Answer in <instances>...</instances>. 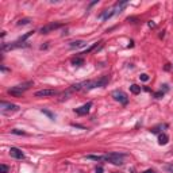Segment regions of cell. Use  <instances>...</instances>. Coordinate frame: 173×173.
I'll return each mask as SVG.
<instances>
[{"mask_svg":"<svg viewBox=\"0 0 173 173\" xmlns=\"http://www.w3.org/2000/svg\"><path fill=\"white\" fill-rule=\"evenodd\" d=\"M110 81V76H104V77L99 78V80H88L84 81V83H78L72 85L70 91H91V89L95 88H102V86H105Z\"/></svg>","mask_w":173,"mask_h":173,"instance_id":"cell-1","label":"cell"},{"mask_svg":"<svg viewBox=\"0 0 173 173\" xmlns=\"http://www.w3.org/2000/svg\"><path fill=\"white\" fill-rule=\"evenodd\" d=\"M32 81H26V83H22V84H18V85L15 86H11V88H8V93L10 95H14V96H20L23 92H26L27 89L30 88V86H32Z\"/></svg>","mask_w":173,"mask_h":173,"instance_id":"cell-2","label":"cell"},{"mask_svg":"<svg viewBox=\"0 0 173 173\" xmlns=\"http://www.w3.org/2000/svg\"><path fill=\"white\" fill-rule=\"evenodd\" d=\"M124 157H126V156L122 154V153H108V154L102 156V161L111 162V164H114V165H122V164H123Z\"/></svg>","mask_w":173,"mask_h":173,"instance_id":"cell-3","label":"cell"},{"mask_svg":"<svg viewBox=\"0 0 173 173\" xmlns=\"http://www.w3.org/2000/svg\"><path fill=\"white\" fill-rule=\"evenodd\" d=\"M112 97L116 100V102H119L120 104L126 105L127 103H129V97H127V95L124 93L123 91H114L112 92Z\"/></svg>","mask_w":173,"mask_h":173,"instance_id":"cell-4","label":"cell"},{"mask_svg":"<svg viewBox=\"0 0 173 173\" xmlns=\"http://www.w3.org/2000/svg\"><path fill=\"white\" fill-rule=\"evenodd\" d=\"M64 24L62 23H49V24H46V26H43V27H41L39 29V32L41 34H49L50 31H53V30H57V29H59V27H62Z\"/></svg>","mask_w":173,"mask_h":173,"instance_id":"cell-5","label":"cell"},{"mask_svg":"<svg viewBox=\"0 0 173 173\" xmlns=\"http://www.w3.org/2000/svg\"><path fill=\"white\" fill-rule=\"evenodd\" d=\"M0 110H2L3 112H14V111H18L19 107L16 104H12V103L2 102L0 103Z\"/></svg>","mask_w":173,"mask_h":173,"instance_id":"cell-6","label":"cell"},{"mask_svg":"<svg viewBox=\"0 0 173 173\" xmlns=\"http://www.w3.org/2000/svg\"><path fill=\"white\" fill-rule=\"evenodd\" d=\"M91 107H92V102H88L86 104H84V105H81V107L76 108L74 112L77 114V115H86V114L91 111Z\"/></svg>","mask_w":173,"mask_h":173,"instance_id":"cell-7","label":"cell"},{"mask_svg":"<svg viewBox=\"0 0 173 173\" xmlns=\"http://www.w3.org/2000/svg\"><path fill=\"white\" fill-rule=\"evenodd\" d=\"M56 93L57 91H54V89H41V91L35 92V97H47V96H53Z\"/></svg>","mask_w":173,"mask_h":173,"instance_id":"cell-8","label":"cell"},{"mask_svg":"<svg viewBox=\"0 0 173 173\" xmlns=\"http://www.w3.org/2000/svg\"><path fill=\"white\" fill-rule=\"evenodd\" d=\"M10 154H11V157H14V158H16V159H23L24 158L23 151H22L20 149H18V147H11Z\"/></svg>","mask_w":173,"mask_h":173,"instance_id":"cell-9","label":"cell"},{"mask_svg":"<svg viewBox=\"0 0 173 173\" xmlns=\"http://www.w3.org/2000/svg\"><path fill=\"white\" fill-rule=\"evenodd\" d=\"M112 15H115V11H114V10H110V11H108V10H107V11H104V12H103L102 15L99 16V18H102V19H104V20H107V19H110Z\"/></svg>","mask_w":173,"mask_h":173,"instance_id":"cell-10","label":"cell"},{"mask_svg":"<svg viewBox=\"0 0 173 173\" xmlns=\"http://www.w3.org/2000/svg\"><path fill=\"white\" fill-rule=\"evenodd\" d=\"M168 141H169V137H168L165 132H162V134L158 135V143L159 145H166Z\"/></svg>","mask_w":173,"mask_h":173,"instance_id":"cell-11","label":"cell"},{"mask_svg":"<svg viewBox=\"0 0 173 173\" xmlns=\"http://www.w3.org/2000/svg\"><path fill=\"white\" fill-rule=\"evenodd\" d=\"M85 45L84 41H74V42H70V49H78V47H83Z\"/></svg>","mask_w":173,"mask_h":173,"instance_id":"cell-12","label":"cell"},{"mask_svg":"<svg viewBox=\"0 0 173 173\" xmlns=\"http://www.w3.org/2000/svg\"><path fill=\"white\" fill-rule=\"evenodd\" d=\"M130 92L134 95H138L141 92V86L137 85V84H132V85H130Z\"/></svg>","mask_w":173,"mask_h":173,"instance_id":"cell-13","label":"cell"},{"mask_svg":"<svg viewBox=\"0 0 173 173\" xmlns=\"http://www.w3.org/2000/svg\"><path fill=\"white\" fill-rule=\"evenodd\" d=\"M72 64L74 65V66H80V65L84 64V59L81 58V57H76V58L72 59Z\"/></svg>","mask_w":173,"mask_h":173,"instance_id":"cell-14","label":"cell"},{"mask_svg":"<svg viewBox=\"0 0 173 173\" xmlns=\"http://www.w3.org/2000/svg\"><path fill=\"white\" fill-rule=\"evenodd\" d=\"M99 43H100V42H95L93 45H92V46H89V47L86 49L85 51H83V53H81V54H89V53H91V51H93L95 49H96L97 46H99Z\"/></svg>","mask_w":173,"mask_h":173,"instance_id":"cell-15","label":"cell"},{"mask_svg":"<svg viewBox=\"0 0 173 173\" xmlns=\"http://www.w3.org/2000/svg\"><path fill=\"white\" fill-rule=\"evenodd\" d=\"M31 23V19L30 18H24V19H20L18 22V26H26V24H30Z\"/></svg>","mask_w":173,"mask_h":173,"instance_id":"cell-16","label":"cell"},{"mask_svg":"<svg viewBox=\"0 0 173 173\" xmlns=\"http://www.w3.org/2000/svg\"><path fill=\"white\" fill-rule=\"evenodd\" d=\"M86 159H93V161H102V156H95V154H89L85 156Z\"/></svg>","mask_w":173,"mask_h":173,"instance_id":"cell-17","label":"cell"},{"mask_svg":"<svg viewBox=\"0 0 173 173\" xmlns=\"http://www.w3.org/2000/svg\"><path fill=\"white\" fill-rule=\"evenodd\" d=\"M7 172H8V166H7V165H4V164L0 165V173H7Z\"/></svg>","mask_w":173,"mask_h":173,"instance_id":"cell-18","label":"cell"},{"mask_svg":"<svg viewBox=\"0 0 173 173\" xmlns=\"http://www.w3.org/2000/svg\"><path fill=\"white\" fill-rule=\"evenodd\" d=\"M11 132H14V134H18V135H24V134H26L24 131H20V130H18V129L11 130Z\"/></svg>","mask_w":173,"mask_h":173,"instance_id":"cell-19","label":"cell"},{"mask_svg":"<svg viewBox=\"0 0 173 173\" xmlns=\"http://www.w3.org/2000/svg\"><path fill=\"white\" fill-rule=\"evenodd\" d=\"M165 170H166V172H169V173H173V164L165 165Z\"/></svg>","mask_w":173,"mask_h":173,"instance_id":"cell-20","label":"cell"},{"mask_svg":"<svg viewBox=\"0 0 173 173\" xmlns=\"http://www.w3.org/2000/svg\"><path fill=\"white\" fill-rule=\"evenodd\" d=\"M42 112L45 114V115H47V116H49V118H50V119H54V115H53V114L50 112V111H47V110H42Z\"/></svg>","mask_w":173,"mask_h":173,"instance_id":"cell-21","label":"cell"},{"mask_svg":"<svg viewBox=\"0 0 173 173\" xmlns=\"http://www.w3.org/2000/svg\"><path fill=\"white\" fill-rule=\"evenodd\" d=\"M139 78H141L142 81H147V80H149V76L146 74V73H142V74L139 76Z\"/></svg>","mask_w":173,"mask_h":173,"instance_id":"cell-22","label":"cell"},{"mask_svg":"<svg viewBox=\"0 0 173 173\" xmlns=\"http://www.w3.org/2000/svg\"><path fill=\"white\" fill-rule=\"evenodd\" d=\"M154 96H156L157 99H159V97H161V96H164V92H162V91H159V92H157V93H154Z\"/></svg>","mask_w":173,"mask_h":173,"instance_id":"cell-23","label":"cell"},{"mask_svg":"<svg viewBox=\"0 0 173 173\" xmlns=\"http://www.w3.org/2000/svg\"><path fill=\"white\" fill-rule=\"evenodd\" d=\"M96 173H103V166H99V168H96V170H95Z\"/></svg>","mask_w":173,"mask_h":173,"instance_id":"cell-24","label":"cell"},{"mask_svg":"<svg viewBox=\"0 0 173 173\" xmlns=\"http://www.w3.org/2000/svg\"><path fill=\"white\" fill-rule=\"evenodd\" d=\"M149 27H156V23H154V22H149Z\"/></svg>","mask_w":173,"mask_h":173,"instance_id":"cell-25","label":"cell"},{"mask_svg":"<svg viewBox=\"0 0 173 173\" xmlns=\"http://www.w3.org/2000/svg\"><path fill=\"white\" fill-rule=\"evenodd\" d=\"M143 173H156V172H154V170H145Z\"/></svg>","mask_w":173,"mask_h":173,"instance_id":"cell-26","label":"cell"}]
</instances>
